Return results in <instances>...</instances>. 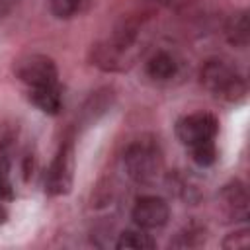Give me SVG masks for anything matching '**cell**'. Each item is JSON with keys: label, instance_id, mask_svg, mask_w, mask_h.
Listing matches in <instances>:
<instances>
[{"label": "cell", "instance_id": "obj_1", "mask_svg": "<svg viewBox=\"0 0 250 250\" xmlns=\"http://www.w3.org/2000/svg\"><path fill=\"white\" fill-rule=\"evenodd\" d=\"M199 80L207 92L225 102H238L246 96V82L240 72L221 59L205 61L199 70Z\"/></svg>", "mask_w": 250, "mask_h": 250}, {"label": "cell", "instance_id": "obj_2", "mask_svg": "<svg viewBox=\"0 0 250 250\" xmlns=\"http://www.w3.org/2000/svg\"><path fill=\"white\" fill-rule=\"evenodd\" d=\"M162 152L154 141L139 139L123 152V166L127 176L137 184H152L162 172Z\"/></svg>", "mask_w": 250, "mask_h": 250}, {"label": "cell", "instance_id": "obj_3", "mask_svg": "<svg viewBox=\"0 0 250 250\" xmlns=\"http://www.w3.org/2000/svg\"><path fill=\"white\" fill-rule=\"evenodd\" d=\"M12 70L20 82H23L27 88H39V86H57L59 84V70L51 57L43 53H25L20 55Z\"/></svg>", "mask_w": 250, "mask_h": 250}, {"label": "cell", "instance_id": "obj_4", "mask_svg": "<svg viewBox=\"0 0 250 250\" xmlns=\"http://www.w3.org/2000/svg\"><path fill=\"white\" fill-rule=\"evenodd\" d=\"M72 180H74V150H72V143H62L55 154V158L51 160L47 174H45V193L59 197V195H66L72 188Z\"/></svg>", "mask_w": 250, "mask_h": 250}, {"label": "cell", "instance_id": "obj_5", "mask_svg": "<svg viewBox=\"0 0 250 250\" xmlns=\"http://www.w3.org/2000/svg\"><path fill=\"white\" fill-rule=\"evenodd\" d=\"M217 133H219V121L213 113L207 111H195L176 121V137L186 148L215 141Z\"/></svg>", "mask_w": 250, "mask_h": 250}, {"label": "cell", "instance_id": "obj_6", "mask_svg": "<svg viewBox=\"0 0 250 250\" xmlns=\"http://www.w3.org/2000/svg\"><path fill=\"white\" fill-rule=\"evenodd\" d=\"M133 223L143 230H154L168 223L170 219V207L166 199L158 195H143L135 201L131 209Z\"/></svg>", "mask_w": 250, "mask_h": 250}, {"label": "cell", "instance_id": "obj_7", "mask_svg": "<svg viewBox=\"0 0 250 250\" xmlns=\"http://www.w3.org/2000/svg\"><path fill=\"white\" fill-rule=\"evenodd\" d=\"M221 201L225 213L234 221H246L248 219V189L240 180H230L221 189Z\"/></svg>", "mask_w": 250, "mask_h": 250}, {"label": "cell", "instance_id": "obj_8", "mask_svg": "<svg viewBox=\"0 0 250 250\" xmlns=\"http://www.w3.org/2000/svg\"><path fill=\"white\" fill-rule=\"evenodd\" d=\"M27 100L43 113L47 115H57L62 107V96L57 86H39V88H29L27 90Z\"/></svg>", "mask_w": 250, "mask_h": 250}, {"label": "cell", "instance_id": "obj_9", "mask_svg": "<svg viewBox=\"0 0 250 250\" xmlns=\"http://www.w3.org/2000/svg\"><path fill=\"white\" fill-rule=\"evenodd\" d=\"M225 37L232 47L244 49L248 45V41H250V21H248V12L246 10L234 12L229 18V21L225 25Z\"/></svg>", "mask_w": 250, "mask_h": 250}, {"label": "cell", "instance_id": "obj_10", "mask_svg": "<svg viewBox=\"0 0 250 250\" xmlns=\"http://www.w3.org/2000/svg\"><path fill=\"white\" fill-rule=\"evenodd\" d=\"M176 72H178V62L166 51H158L146 61V74L152 80H170Z\"/></svg>", "mask_w": 250, "mask_h": 250}, {"label": "cell", "instance_id": "obj_11", "mask_svg": "<svg viewBox=\"0 0 250 250\" xmlns=\"http://www.w3.org/2000/svg\"><path fill=\"white\" fill-rule=\"evenodd\" d=\"M117 250H152L156 248V240L146 234L143 229L137 230H123L115 242Z\"/></svg>", "mask_w": 250, "mask_h": 250}, {"label": "cell", "instance_id": "obj_12", "mask_svg": "<svg viewBox=\"0 0 250 250\" xmlns=\"http://www.w3.org/2000/svg\"><path fill=\"white\" fill-rule=\"evenodd\" d=\"M189 150V156L191 160L201 166V168H207L211 164H215L217 160V146H215V141H209V143H201L197 146H191L188 148Z\"/></svg>", "mask_w": 250, "mask_h": 250}, {"label": "cell", "instance_id": "obj_13", "mask_svg": "<svg viewBox=\"0 0 250 250\" xmlns=\"http://www.w3.org/2000/svg\"><path fill=\"white\" fill-rule=\"evenodd\" d=\"M80 4L82 0H51V12L59 20H68L78 12Z\"/></svg>", "mask_w": 250, "mask_h": 250}, {"label": "cell", "instance_id": "obj_14", "mask_svg": "<svg viewBox=\"0 0 250 250\" xmlns=\"http://www.w3.org/2000/svg\"><path fill=\"white\" fill-rule=\"evenodd\" d=\"M14 199V188L10 180V162L6 156H0V201Z\"/></svg>", "mask_w": 250, "mask_h": 250}, {"label": "cell", "instance_id": "obj_15", "mask_svg": "<svg viewBox=\"0 0 250 250\" xmlns=\"http://www.w3.org/2000/svg\"><path fill=\"white\" fill-rule=\"evenodd\" d=\"M248 246H250V230L248 229H238V230L227 234L223 240V248H227V250H240V248H248Z\"/></svg>", "mask_w": 250, "mask_h": 250}, {"label": "cell", "instance_id": "obj_16", "mask_svg": "<svg viewBox=\"0 0 250 250\" xmlns=\"http://www.w3.org/2000/svg\"><path fill=\"white\" fill-rule=\"evenodd\" d=\"M6 221H8V211H6V209L0 205V225H4Z\"/></svg>", "mask_w": 250, "mask_h": 250}]
</instances>
